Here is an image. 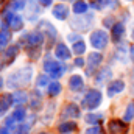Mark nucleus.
Segmentation results:
<instances>
[{"label":"nucleus","instance_id":"nucleus-1","mask_svg":"<svg viewBox=\"0 0 134 134\" xmlns=\"http://www.w3.org/2000/svg\"><path fill=\"white\" fill-rule=\"evenodd\" d=\"M30 80H31V69L25 67V69H20L19 72H16L14 75L9 76L8 86H9V87H17V86H20V84L30 83Z\"/></svg>","mask_w":134,"mask_h":134},{"label":"nucleus","instance_id":"nucleus-2","mask_svg":"<svg viewBox=\"0 0 134 134\" xmlns=\"http://www.w3.org/2000/svg\"><path fill=\"white\" fill-rule=\"evenodd\" d=\"M100 103H101V92L97 91V89H91L83 98V108H86L89 111H94L100 106Z\"/></svg>","mask_w":134,"mask_h":134},{"label":"nucleus","instance_id":"nucleus-3","mask_svg":"<svg viewBox=\"0 0 134 134\" xmlns=\"http://www.w3.org/2000/svg\"><path fill=\"white\" fill-rule=\"evenodd\" d=\"M44 69H45L47 73H50V75L55 76V78H59V76L66 72V67L61 66V64L56 63V61H47V63L44 64Z\"/></svg>","mask_w":134,"mask_h":134},{"label":"nucleus","instance_id":"nucleus-4","mask_svg":"<svg viewBox=\"0 0 134 134\" xmlns=\"http://www.w3.org/2000/svg\"><path fill=\"white\" fill-rule=\"evenodd\" d=\"M108 133L109 134H126L128 125L122 120H111L108 123Z\"/></svg>","mask_w":134,"mask_h":134},{"label":"nucleus","instance_id":"nucleus-5","mask_svg":"<svg viewBox=\"0 0 134 134\" xmlns=\"http://www.w3.org/2000/svg\"><path fill=\"white\" fill-rule=\"evenodd\" d=\"M91 44L95 48H104L108 44V34L104 31H94L91 36Z\"/></svg>","mask_w":134,"mask_h":134},{"label":"nucleus","instance_id":"nucleus-6","mask_svg":"<svg viewBox=\"0 0 134 134\" xmlns=\"http://www.w3.org/2000/svg\"><path fill=\"white\" fill-rule=\"evenodd\" d=\"M81 115V111H80V108L76 106V104H73V103H70V104H67L66 108H64V112H63V117L64 119H78Z\"/></svg>","mask_w":134,"mask_h":134},{"label":"nucleus","instance_id":"nucleus-7","mask_svg":"<svg viewBox=\"0 0 134 134\" xmlns=\"http://www.w3.org/2000/svg\"><path fill=\"white\" fill-rule=\"evenodd\" d=\"M69 87H70V91H73V92L81 91V89H83V78H81L80 75L70 76V80H69Z\"/></svg>","mask_w":134,"mask_h":134},{"label":"nucleus","instance_id":"nucleus-8","mask_svg":"<svg viewBox=\"0 0 134 134\" xmlns=\"http://www.w3.org/2000/svg\"><path fill=\"white\" fill-rule=\"evenodd\" d=\"M125 89V84H123V81H114L109 87H108V95L109 97H114V95H117V94H120L122 91Z\"/></svg>","mask_w":134,"mask_h":134},{"label":"nucleus","instance_id":"nucleus-9","mask_svg":"<svg viewBox=\"0 0 134 134\" xmlns=\"http://www.w3.org/2000/svg\"><path fill=\"white\" fill-rule=\"evenodd\" d=\"M67 14H69V9H67V6H64V5H56L53 8V16L58 17V19H61V20L66 19Z\"/></svg>","mask_w":134,"mask_h":134},{"label":"nucleus","instance_id":"nucleus-10","mask_svg":"<svg viewBox=\"0 0 134 134\" xmlns=\"http://www.w3.org/2000/svg\"><path fill=\"white\" fill-rule=\"evenodd\" d=\"M100 63H101V55H98V53H92V55L89 56V69H87L89 75H91V72L95 70V67L98 66Z\"/></svg>","mask_w":134,"mask_h":134},{"label":"nucleus","instance_id":"nucleus-11","mask_svg":"<svg viewBox=\"0 0 134 134\" xmlns=\"http://www.w3.org/2000/svg\"><path fill=\"white\" fill-rule=\"evenodd\" d=\"M13 103H14L13 101V95H3V97H0V114L5 112V111H8Z\"/></svg>","mask_w":134,"mask_h":134},{"label":"nucleus","instance_id":"nucleus-12","mask_svg":"<svg viewBox=\"0 0 134 134\" xmlns=\"http://www.w3.org/2000/svg\"><path fill=\"white\" fill-rule=\"evenodd\" d=\"M13 101H14L16 104H25V103L28 101V94L24 92V91H19V92H16V94L13 95Z\"/></svg>","mask_w":134,"mask_h":134},{"label":"nucleus","instance_id":"nucleus-13","mask_svg":"<svg viewBox=\"0 0 134 134\" xmlns=\"http://www.w3.org/2000/svg\"><path fill=\"white\" fill-rule=\"evenodd\" d=\"M56 58H59V59H69L70 58V52L67 50L66 45H63V44H59L58 47H56Z\"/></svg>","mask_w":134,"mask_h":134},{"label":"nucleus","instance_id":"nucleus-14","mask_svg":"<svg viewBox=\"0 0 134 134\" xmlns=\"http://www.w3.org/2000/svg\"><path fill=\"white\" fill-rule=\"evenodd\" d=\"M25 117H27V112H25L24 108H17V109L14 111V114H13V119H14L17 123H22V122L25 120Z\"/></svg>","mask_w":134,"mask_h":134},{"label":"nucleus","instance_id":"nucleus-15","mask_svg":"<svg viewBox=\"0 0 134 134\" xmlns=\"http://www.w3.org/2000/svg\"><path fill=\"white\" fill-rule=\"evenodd\" d=\"M75 130H76V125L73 122H64V123L59 125V131L61 133L69 134V133H72V131H75Z\"/></svg>","mask_w":134,"mask_h":134},{"label":"nucleus","instance_id":"nucleus-16","mask_svg":"<svg viewBox=\"0 0 134 134\" xmlns=\"http://www.w3.org/2000/svg\"><path fill=\"white\" fill-rule=\"evenodd\" d=\"M101 120H103V115H101V114H94V112H91V114L86 115V122L91 123V125H97V123H100Z\"/></svg>","mask_w":134,"mask_h":134},{"label":"nucleus","instance_id":"nucleus-17","mask_svg":"<svg viewBox=\"0 0 134 134\" xmlns=\"http://www.w3.org/2000/svg\"><path fill=\"white\" fill-rule=\"evenodd\" d=\"M59 92H61V84H59V83H52V84L48 86V94H50L52 97H56Z\"/></svg>","mask_w":134,"mask_h":134},{"label":"nucleus","instance_id":"nucleus-18","mask_svg":"<svg viewBox=\"0 0 134 134\" xmlns=\"http://www.w3.org/2000/svg\"><path fill=\"white\" fill-rule=\"evenodd\" d=\"M123 31H125L123 25H122V24H117V25L114 27V30H112V34H114V39H115V41H117V39H120V37L123 36Z\"/></svg>","mask_w":134,"mask_h":134},{"label":"nucleus","instance_id":"nucleus-19","mask_svg":"<svg viewBox=\"0 0 134 134\" xmlns=\"http://www.w3.org/2000/svg\"><path fill=\"white\" fill-rule=\"evenodd\" d=\"M125 122H131L134 119V103H131L128 108H126V112H125Z\"/></svg>","mask_w":134,"mask_h":134},{"label":"nucleus","instance_id":"nucleus-20","mask_svg":"<svg viewBox=\"0 0 134 134\" xmlns=\"http://www.w3.org/2000/svg\"><path fill=\"white\" fill-rule=\"evenodd\" d=\"M86 3L84 2H76L75 3V6H73V9H75V13H78V14H83L84 11H86Z\"/></svg>","mask_w":134,"mask_h":134},{"label":"nucleus","instance_id":"nucleus-21","mask_svg":"<svg viewBox=\"0 0 134 134\" xmlns=\"http://www.w3.org/2000/svg\"><path fill=\"white\" fill-rule=\"evenodd\" d=\"M8 42H9V33L2 31V33H0V48H3Z\"/></svg>","mask_w":134,"mask_h":134},{"label":"nucleus","instance_id":"nucleus-22","mask_svg":"<svg viewBox=\"0 0 134 134\" xmlns=\"http://www.w3.org/2000/svg\"><path fill=\"white\" fill-rule=\"evenodd\" d=\"M30 126H31V123L19 125V128L16 130V133H14V134H28V131H30Z\"/></svg>","mask_w":134,"mask_h":134},{"label":"nucleus","instance_id":"nucleus-23","mask_svg":"<svg viewBox=\"0 0 134 134\" xmlns=\"http://www.w3.org/2000/svg\"><path fill=\"white\" fill-rule=\"evenodd\" d=\"M11 27L14 30H20L22 28V19L20 17H13L11 19Z\"/></svg>","mask_w":134,"mask_h":134},{"label":"nucleus","instance_id":"nucleus-24","mask_svg":"<svg viewBox=\"0 0 134 134\" xmlns=\"http://www.w3.org/2000/svg\"><path fill=\"white\" fill-rule=\"evenodd\" d=\"M109 76H111V70H109V69H104V70L101 72V75L98 76V78H97V83H101L103 80L106 81V80H108Z\"/></svg>","mask_w":134,"mask_h":134},{"label":"nucleus","instance_id":"nucleus-25","mask_svg":"<svg viewBox=\"0 0 134 134\" xmlns=\"http://www.w3.org/2000/svg\"><path fill=\"white\" fill-rule=\"evenodd\" d=\"M47 84H48V80H47V76L41 75V76L37 78V86H39V87H44V86H47Z\"/></svg>","mask_w":134,"mask_h":134},{"label":"nucleus","instance_id":"nucleus-26","mask_svg":"<svg viewBox=\"0 0 134 134\" xmlns=\"http://www.w3.org/2000/svg\"><path fill=\"white\" fill-rule=\"evenodd\" d=\"M16 53H17V47H11V48H9V50L6 52V56H8V59L11 61V59H13V58L16 56Z\"/></svg>","mask_w":134,"mask_h":134},{"label":"nucleus","instance_id":"nucleus-27","mask_svg":"<svg viewBox=\"0 0 134 134\" xmlns=\"http://www.w3.org/2000/svg\"><path fill=\"white\" fill-rule=\"evenodd\" d=\"M84 48H86V47H84V44H83V42H78V44H75V48H73V50H75L76 53H83V52H84Z\"/></svg>","mask_w":134,"mask_h":134},{"label":"nucleus","instance_id":"nucleus-28","mask_svg":"<svg viewBox=\"0 0 134 134\" xmlns=\"http://www.w3.org/2000/svg\"><path fill=\"white\" fill-rule=\"evenodd\" d=\"M86 134H101V130L98 126H92V128H89V130L86 131Z\"/></svg>","mask_w":134,"mask_h":134},{"label":"nucleus","instance_id":"nucleus-29","mask_svg":"<svg viewBox=\"0 0 134 134\" xmlns=\"http://www.w3.org/2000/svg\"><path fill=\"white\" fill-rule=\"evenodd\" d=\"M92 5H94V8L100 9V8H103V5H104V0H94Z\"/></svg>","mask_w":134,"mask_h":134},{"label":"nucleus","instance_id":"nucleus-30","mask_svg":"<svg viewBox=\"0 0 134 134\" xmlns=\"http://www.w3.org/2000/svg\"><path fill=\"white\" fill-rule=\"evenodd\" d=\"M13 6L17 8V9H20V8L24 6V2H22V0H14V2H13Z\"/></svg>","mask_w":134,"mask_h":134},{"label":"nucleus","instance_id":"nucleus-31","mask_svg":"<svg viewBox=\"0 0 134 134\" xmlns=\"http://www.w3.org/2000/svg\"><path fill=\"white\" fill-rule=\"evenodd\" d=\"M0 134H14V133H13L9 128H6V126H2V128H0Z\"/></svg>","mask_w":134,"mask_h":134},{"label":"nucleus","instance_id":"nucleus-32","mask_svg":"<svg viewBox=\"0 0 134 134\" xmlns=\"http://www.w3.org/2000/svg\"><path fill=\"white\" fill-rule=\"evenodd\" d=\"M131 94L134 95V73H133V76H131Z\"/></svg>","mask_w":134,"mask_h":134},{"label":"nucleus","instance_id":"nucleus-33","mask_svg":"<svg viewBox=\"0 0 134 134\" xmlns=\"http://www.w3.org/2000/svg\"><path fill=\"white\" fill-rule=\"evenodd\" d=\"M2 86H3V80H2V76H0V89H2Z\"/></svg>","mask_w":134,"mask_h":134},{"label":"nucleus","instance_id":"nucleus-34","mask_svg":"<svg viewBox=\"0 0 134 134\" xmlns=\"http://www.w3.org/2000/svg\"><path fill=\"white\" fill-rule=\"evenodd\" d=\"M133 39H134V31H133Z\"/></svg>","mask_w":134,"mask_h":134},{"label":"nucleus","instance_id":"nucleus-35","mask_svg":"<svg viewBox=\"0 0 134 134\" xmlns=\"http://www.w3.org/2000/svg\"><path fill=\"white\" fill-rule=\"evenodd\" d=\"M42 134H47V133H42Z\"/></svg>","mask_w":134,"mask_h":134}]
</instances>
